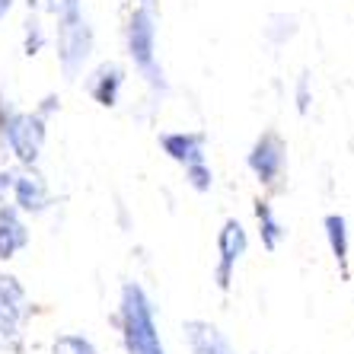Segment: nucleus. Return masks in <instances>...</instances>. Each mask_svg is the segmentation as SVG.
<instances>
[{"label": "nucleus", "instance_id": "obj_6", "mask_svg": "<svg viewBox=\"0 0 354 354\" xmlns=\"http://www.w3.org/2000/svg\"><path fill=\"white\" fill-rule=\"evenodd\" d=\"M10 198H13V207H17L19 214H41V211H48V205H51L48 185H45V179L35 173L32 166L17 169Z\"/></svg>", "mask_w": 354, "mask_h": 354}, {"label": "nucleus", "instance_id": "obj_1", "mask_svg": "<svg viewBox=\"0 0 354 354\" xmlns=\"http://www.w3.org/2000/svg\"><path fill=\"white\" fill-rule=\"evenodd\" d=\"M118 322H122V338L128 354H166L157 322H153V306H150L144 288L134 284V281H128L122 288Z\"/></svg>", "mask_w": 354, "mask_h": 354}, {"label": "nucleus", "instance_id": "obj_11", "mask_svg": "<svg viewBox=\"0 0 354 354\" xmlns=\"http://www.w3.org/2000/svg\"><path fill=\"white\" fill-rule=\"evenodd\" d=\"M122 83H124V67L115 64V61H106V64H99L96 71L90 74V80H86V90H90V96L96 99L102 109H112L118 102Z\"/></svg>", "mask_w": 354, "mask_h": 354}, {"label": "nucleus", "instance_id": "obj_7", "mask_svg": "<svg viewBox=\"0 0 354 354\" xmlns=\"http://www.w3.org/2000/svg\"><path fill=\"white\" fill-rule=\"evenodd\" d=\"M246 246H249V239H246V230H243V223L239 221H227L223 223V230L221 236H217V249H221V259H217V288L227 290L230 288V278H233V268H236V262L243 256H246Z\"/></svg>", "mask_w": 354, "mask_h": 354}, {"label": "nucleus", "instance_id": "obj_4", "mask_svg": "<svg viewBox=\"0 0 354 354\" xmlns=\"http://www.w3.org/2000/svg\"><path fill=\"white\" fill-rule=\"evenodd\" d=\"M93 51V29L83 19V10L58 17V64L71 80L83 71Z\"/></svg>", "mask_w": 354, "mask_h": 354}, {"label": "nucleus", "instance_id": "obj_13", "mask_svg": "<svg viewBox=\"0 0 354 354\" xmlns=\"http://www.w3.org/2000/svg\"><path fill=\"white\" fill-rule=\"evenodd\" d=\"M322 227H326V239H329L332 256L342 265V274L348 278V221L342 214H326Z\"/></svg>", "mask_w": 354, "mask_h": 354}, {"label": "nucleus", "instance_id": "obj_5", "mask_svg": "<svg viewBox=\"0 0 354 354\" xmlns=\"http://www.w3.org/2000/svg\"><path fill=\"white\" fill-rule=\"evenodd\" d=\"M153 41H157V26H153L150 10L147 7L134 10L131 19H128V55L134 58V67H138L153 86H163V74H160V67H157Z\"/></svg>", "mask_w": 354, "mask_h": 354}, {"label": "nucleus", "instance_id": "obj_8", "mask_svg": "<svg viewBox=\"0 0 354 354\" xmlns=\"http://www.w3.org/2000/svg\"><path fill=\"white\" fill-rule=\"evenodd\" d=\"M246 163H249V169L256 173V179L265 182V185L278 179L281 169H284V140H281V134L265 131L262 138L252 144Z\"/></svg>", "mask_w": 354, "mask_h": 354}, {"label": "nucleus", "instance_id": "obj_14", "mask_svg": "<svg viewBox=\"0 0 354 354\" xmlns=\"http://www.w3.org/2000/svg\"><path fill=\"white\" fill-rule=\"evenodd\" d=\"M256 217H259V227H262V243H265V249L268 252H274L278 249V243H281V236H284V227L278 223V217H274V211H272V205L268 201H256Z\"/></svg>", "mask_w": 354, "mask_h": 354}, {"label": "nucleus", "instance_id": "obj_18", "mask_svg": "<svg viewBox=\"0 0 354 354\" xmlns=\"http://www.w3.org/2000/svg\"><path fill=\"white\" fill-rule=\"evenodd\" d=\"M185 179H189V185L195 192H207L211 182H214V176H211V169H207L205 163H192V166H185Z\"/></svg>", "mask_w": 354, "mask_h": 354}, {"label": "nucleus", "instance_id": "obj_3", "mask_svg": "<svg viewBox=\"0 0 354 354\" xmlns=\"http://www.w3.org/2000/svg\"><path fill=\"white\" fill-rule=\"evenodd\" d=\"M29 316H32V306H29V297L19 278L0 272V348L17 351Z\"/></svg>", "mask_w": 354, "mask_h": 354}, {"label": "nucleus", "instance_id": "obj_2", "mask_svg": "<svg viewBox=\"0 0 354 354\" xmlns=\"http://www.w3.org/2000/svg\"><path fill=\"white\" fill-rule=\"evenodd\" d=\"M45 118L39 112H19L10 99H0V144L13 153L19 166H35L48 138Z\"/></svg>", "mask_w": 354, "mask_h": 354}, {"label": "nucleus", "instance_id": "obj_12", "mask_svg": "<svg viewBox=\"0 0 354 354\" xmlns=\"http://www.w3.org/2000/svg\"><path fill=\"white\" fill-rule=\"evenodd\" d=\"M160 147L169 160L182 166L192 163H205V134H192V131H176V134H163Z\"/></svg>", "mask_w": 354, "mask_h": 354}, {"label": "nucleus", "instance_id": "obj_22", "mask_svg": "<svg viewBox=\"0 0 354 354\" xmlns=\"http://www.w3.org/2000/svg\"><path fill=\"white\" fill-rule=\"evenodd\" d=\"M13 3H17V0H0V23L13 13Z\"/></svg>", "mask_w": 354, "mask_h": 354}, {"label": "nucleus", "instance_id": "obj_17", "mask_svg": "<svg viewBox=\"0 0 354 354\" xmlns=\"http://www.w3.org/2000/svg\"><path fill=\"white\" fill-rule=\"evenodd\" d=\"M29 13H48V17H64V13H77L80 0H26Z\"/></svg>", "mask_w": 354, "mask_h": 354}, {"label": "nucleus", "instance_id": "obj_15", "mask_svg": "<svg viewBox=\"0 0 354 354\" xmlns=\"http://www.w3.org/2000/svg\"><path fill=\"white\" fill-rule=\"evenodd\" d=\"M45 41H48V35H45V29H41L39 13H29V19L23 23V51L29 55V58H35V55L45 48Z\"/></svg>", "mask_w": 354, "mask_h": 354}, {"label": "nucleus", "instance_id": "obj_10", "mask_svg": "<svg viewBox=\"0 0 354 354\" xmlns=\"http://www.w3.org/2000/svg\"><path fill=\"white\" fill-rule=\"evenodd\" d=\"M182 329H185V342H189L192 354H236L233 345L227 342V335L217 329L214 322L189 319Z\"/></svg>", "mask_w": 354, "mask_h": 354}, {"label": "nucleus", "instance_id": "obj_19", "mask_svg": "<svg viewBox=\"0 0 354 354\" xmlns=\"http://www.w3.org/2000/svg\"><path fill=\"white\" fill-rule=\"evenodd\" d=\"M297 109H300V115H306V109H310V77H300L297 80Z\"/></svg>", "mask_w": 354, "mask_h": 354}, {"label": "nucleus", "instance_id": "obj_20", "mask_svg": "<svg viewBox=\"0 0 354 354\" xmlns=\"http://www.w3.org/2000/svg\"><path fill=\"white\" fill-rule=\"evenodd\" d=\"M13 179H17V166L13 169H0V205H7L10 192H13Z\"/></svg>", "mask_w": 354, "mask_h": 354}, {"label": "nucleus", "instance_id": "obj_23", "mask_svg": "<svg viewBox=\"0 0 354 354\" xmlns=\"http://www.w3.org/2000/svg\"><path fill=\"white\" fill-rule=\"evenodd\" d=\"M144 7H153V0H144Z\"/></svg>", "mask_w": 354, "mask_h": 354}, {"label": "nucleus", "instance_id": "obj_16", "mask_svg": "<svg viewBox=\"0 0 354 354\" xmlns=\"http://www.w3.org/2000/svg\"><path fill=\"white\" fill-rule=\"evenodd\" d=\"M51 354H99L96 345H93L86 335H58L51 342Z\"/></svg>", "mask_w": 354, "mask_h": 354}, {"label": "nucleus", "instance_id": "obj_21", "mask_svg": "<svg viewBox=\"0 0 354 354\" xmlns=\"http://www.w3.org/2000/svg\"><path fill=\"white\" fill-rule=\"evenodd\" d=\"M55 109H58V99H55V96H45V99H41V106L35 109V112H39V115L48 122V115L55 112Z\"/></svg>", "mask_w": 354, "mask_h": 354}, {"label": "nucleus", "instance_id": "obj_9", "mask_svg": "<svg viewBox=\"0 0 354 354\" xmlns=\"http://www.w3.org/2000/svg\"><path fill=\"white\" fill-rule=\"evenodd\" d=\"M29 246V227L13 205H0V262L17 259Z\"/></svg>", "mask_w": 354, "mask_h": 354}]
</instances>
